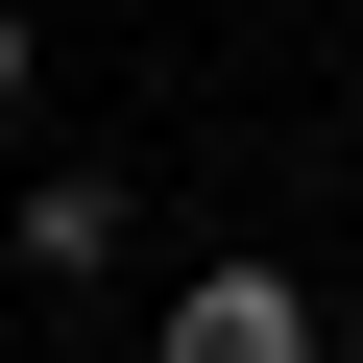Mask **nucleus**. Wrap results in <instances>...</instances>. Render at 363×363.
<instances>
[{
  "label": "nucleus",
  "instance_id": "nucleus-1",
  "mask_svg": "<svg viewBox=\"0 0 363 363\" xmlns=\"http://www.w3.org/2000/svg\"><path fill=\"white\" fill-rule=\"evenodd\" d=\"M145 363H315V291H291V267H194Z\"/></svg>",
  "mask_w": 363,
  "mask_h": 363
},
{
  "label": "nucleus",
  "instance_id": "nucleus-2",
  "mask_svg": "<svg viewBox=\"0 0 363 363\" xmlns=\"http://www.w3.org/2000/svg\"><path fill=\"white\" fill-rule=\"evenodd\" d=\"M25 267H49V291L121 267V169H25Z\"/></svg>",
  "mask_w": 363,
  "mask_h": 363
},
{
  "label": "nucleus",
  "instance_id": "nucleus-3",
  "mask_svg": "<svg viewBox=\"0 0 363 363\" xmlns=\"http://www.w3.org/2000/svg\"><path fill=\"white\" fill-rule=\"evenodd\" d=\"M25 73H49V25H25V0H0V121H25Z\"/></svg>",
  "mask_w": 363,
  "mask_h": 363
}]
</instances>
